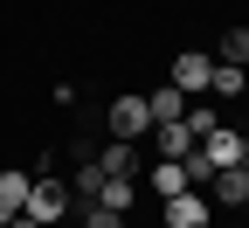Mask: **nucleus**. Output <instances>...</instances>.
Masks as SVG:
<instances>
[{"label": "nucleus", "mask_w": 249, "mask_h": 228, "mask_svg": "<svg viewBox=\"0 0 249 228\" xmlns=\"http://www.w3.org/2000/svg\"><path fill=\"white\" fill-rule=\"evenodd\" d=\"M104 132H111V139H124V145L152 139V104H145L139 90H118L111 104H104Z\"/></svg>", "instance_id": "1"}, {"label": "nucleus", "mask_w": 249, "mask_h": 228, "mask_svg": "<svg viewBox=\"0 0 249 228\" xmlns=\"http://www.w3.org/2000/svg\"><path fill=\"white\" fill-rule=\"evenodd\" d=\"M21 214H35L42 228H55L62 214H70V187H62L55 173H35V187H28V208Z\"/></svg>", "instance_id": "2"}, {"label": "nucleus", "mask_w": 249, "mask_h": 228, "mask_svg": "<svg viewBox=\"0 0 249 228\" xmlns=\"http://www.w3.org/2000/svg\"><path fill=\"white\" fill-rule=\"evenodd\" d=\"M166 83H180L187 97H208V83H214V55H208V49H180L173 70H166Z\"/></svg>", "instance_id": "3"}, {"label": "nucleus", "mask_w": 249, "mask_h": 228, "mask_svg": "<svg viewBox=\"0 0 249 228\" xmlns=\"http://www.w3.org/2000/svg\"><path fill=\"white\" fill-rule=\"evenodd\" d=\"M166 228H208L214 221V208L201 201V187H187V193H173V201H166V214H160Z\"/></svg>", "instance_id": "4"}, {"label": "nucleus", "mask_w": 249, "mask_h": 228, "mask_svg": "<svg viewBox=\"0 0 249 228\" xmlns=\"http://www.w3.org/2000/svg\"><path fill=\"white\" fill-rule=\"evenodd\" d=\"M201 159H208L214 173H222V166H242V132H235V124H214V132L201 139Z\"/></svg>", "instance_id": "5"}, {"label": "nucleus", "mask_w": 249, "mask_h": 228, "mask_svg": "<svg viewBox=\"0 0 249 228\" xmlns=\"http://www.w3.org/2000/svg\"><path fill=\"white\" fill-rule=\"evenodd\" d=\"M28 187H35V173H28V166H0V228L28 208Z\"/></svg>", "instance_id": "6"}, {"label": "nucleus", "mask_w": 249, "mask_h": 228, "mask_svg": "<svg viewBox=\"0 0 249 228\" xmlns=\"http://www.w3.org/2000/svg\"><path fill=\"white\" fill-rule=\"evenodd\" d=\"M201 139L187 132V118H173V124H152V159H187Z\"/></svg>", "instance_id": "7"}, {"label": "nucleus", "mask_w": 249, "mask_h": 228, "mask_svg": "<svg viewBox=\"0 0 249 228\" xmlns=\"http://www.w3.org/2000/svg\"><path fill=\"white\" fill-rule=\"evenodd\" d=\"M145 187L160 193V201L187 193V187H194V180H187V159H152V166H145Z\"/></svg>", "instance_id": "8"}, {"label": "nucleus", "mask_w": 249, "mask_h": 228, "mask_svg": "<svg viewBox=\"0 0 249 228\" xmlns=\"http://www.w3.org/2000/svg\"><path fill=\"white\" fill-rule=\"evenodd\" d=\"M208 193H214V208H242L249 201V166H222L208 180Z\"/></svg>", "instance_id": "9"}, {"label": "nucleus", "mask_w": 249, "mask_h": 228, "mask_svg": "<svg viewBox=\"0 0 249 228\" xmlns=\"http://www.w3.org/2000/svg\"><path fill=\"white\" fill-rule=\"evenodd\" d=\"M145 104H152V124H173V118H187V104H194V97H187L180 83H160Z\"/></svg>", "instance_id": "10"}, {"label": "nucleus", "mask_w": 249, "mask_h": 228, "mask_svg": "<svg viewBox=\"0 0 249 228\" xmlns=\"http://www.w3.org/2000/svg\"><path fill=\"white\" fill-rule=\"evenodd\" d=\"M97 166H104V173H132V180H139V173H145V159H139V145L111 139V145H97Z\"/></svg>", "instance_id": "11"}, {"label": "nucleus", "mask_w": 249, "mask_h": 228, "mask_svg": "<svg viewBox=\"0 0 249 228\" xmlns=\"http://www.w3.org/2000/svg\"><path fill=\"white\" fill-rule=\"evenodd\" d=\"M97 201H104V208H118V214H132V208H139V180H132V173H111Z\"/></svg>", "instance_id": "12"}, {"label": "nucleus", "mask_w": 249, "mask_h": 228, "mask_svg": "<svg viewBox=\"0 0 249 228\" xmlns=\"http://www.w3.org/2000/svg\"><path fill=\"white\" fill-rule=\"evenodd\" d=\"M208 97H214V104H235V97H242V62H214Z\"/></svg>", "instance_id": "13"}, {"label": "nucleus", "mask_w": 249, "mask_h": 228, "mask_svg": "<svg viewBox=\"0 0 249 228\" xmlns=\"http://www.w3.org/2000/svg\"><path fill=\"white\" fill-rule=\"evenodd\" d=\"M214 55H222V62H242V70H249V28H242V21H235V28H222Z\"/></svg>", "instance_id": "14"}, {"label": "nucleus", "mask_w": 249, "mask_h": 228, "mask_svg": "<svg viewBox=\"0 0 249 228\" xmlns=\"http://www.w3.org/2000/svg\"><path fill=\"white\" fill-rule=\"evenodd\" d=\"M83 228H132V214H118V208H104V201H90V208H83Z\"/></svg>", "instance_id": "15"}, {"label": "nucleus", "mask_w": 249, "mask_h": 228, "mask_svg": "<svg viewBox=\"0 0 249 228\" xmlns=\"http://www.w3.org/2000/svg\"><path fill=\"white\" fill-rule=\"evenodd\" d=\"M7 228H42V221H35V214H14V221H7Z\"/></svg>", "instance_id": "16"}, {"label": "nucleus", "mask_w": 249, "mask_h": 228, "mask_svg": "<svg viewBox=\"0 0 249 228\" xmlns=\"http://www.w3.org/2000/svg\"><path fill=\"white\" fill-rule=\"evenodd\" d=\"M242 166H249V132H242Z\"/></svg>", "instance_id": "17"}, {"label": "nucleus", "mask_w": 249, "mask_h": 228, "mask_svg": "<svg viewBox=\"0 0 249 228\" xmlns=\"http://www.w3.org/2000/svg\"><path fill=\"white\" fill-rule=\"evenodd\" d=\"M242 104H249V70H242Z\"/></svg>", "instance_id": "18"}, {"label": "nucleus", "mask_w": 249, "mask_h": 228, "mask_svg": "<svg viewBox=\"0 0 249 228\" xmlns=\"http://www.w3.org/2000/svg\"><path fill=\"white\" fill-rule=\"evenodd\" d=\"M229 228H249V221H229Z\"/></svg>", "instance_id": "19"}, {"label": "nucleus", "mask_w": 249, "mask_h": 228, "mask_svg": "<svg viewBox=\"0 0 249 228\" xmlns=\"http://www.w3.org/2000/svg\"><path fill=\"white\" fill-rule=\"evenodd\" d=\"M242 221H249V201H242Z\"/></svg>", "instance_id": "20"}]
</instances>
